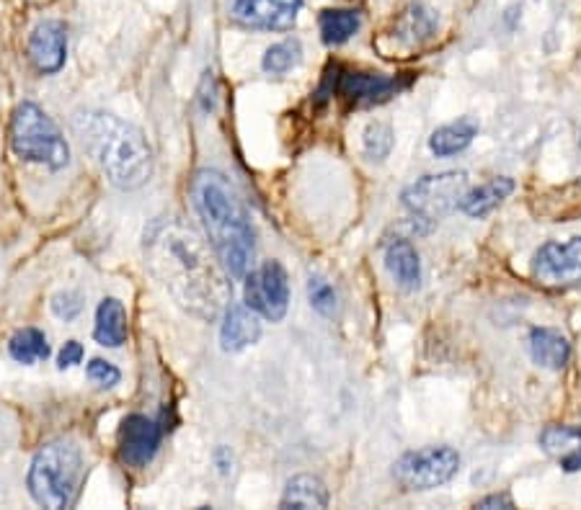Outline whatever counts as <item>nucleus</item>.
<instances>
[{"label": "nucleus", "mask_w": 581, "mask_h": 510, "mask_svg": "<svg viewBox=\"0 0 581 510\" xmlns=\"http://www.w3.org/2000/svg\"><path fill=\"white\" fill-rule=\"evenodd\" d=\"M202 235L164 217L145 233V263L183 313L210 322L231 305V279Z\"/></svg>", "instance_id": "obj_1"}, {"label": "nucleus", "mask_w": 581, "mask_h": 510, "mask_svg": "<svg viewBox=\"0 0 581 510\" xmlns=\"http://www.w3.org/2000/svg\"><path fill=\"white\" fill-rule=\"evenodd\" d=\"M191 204L227 276L244 279L256 256V233L244 199L220 170H197L189 186Z\"/></svg>", "instance_id": "obj_2"}, {"label": "nucleus", "mask_w": 581, "mask_h": 510, "mask_svg": "<svg viewBox=\"0 0 581 510\" xmlns=\"http://www.w3.org/2000/svg\"><path fill=\"white\" fill-rule=\"evenodd\" d=\"M72 129L116 189L135 191L150 181L153 150L143 132L130 122L109 111L83 109L72 116Z\"/></svg>", "instance_id": "obj_3"}, {"label": "nucleus", "mask_w": 581, "mask_h": 510, "mask_svg": "<svg viewBox=\"0 0 581 510\" xmlns=\"http://www.w3.org/2000/svg\"><path fill=\"white\" fill-rule=\"evenodd\" d=\"M80 477H83V456L76 443L53 441L36 451L26 475V487L36 506L63 510L76 500Z\"/></svg>", "instance_id": "obj_4"}, {"label": "nucleus", "mask_w": 581, "mask_h": 510, "mask_svg": "<svg viewBox=\"0 0 581 510\" xmlns=\"http://www.w3.org/2000/svg\"><path fill=\"white\" fill-rule=\"evenodd\" d=\"M11 147L21 160L49 170L70 166V145L60 127L34 101L19 103L11 122Z\"/></svg>", "instance_id": "obj_5"}, {"label": "nucleus", "mask_w": 581, "mask_h": 510, "mask_svg": "<svg viewBox=\"0 0 581 510\" xmlns=\"http://www.w3.org/2000/svg\"><path fill=\"white\" fill-rule=\"evenodd\" d=\"M466 191V170H445V173L424 175V179L411 183L401 194V202L416 222H429V225H434V222L443 219L445 214L458 209Z\"/></svg>", "instance_id": "obj_6"}, {"label": "nucleus", "mask_w": 581, "mask_h": 510, "mask_svg": "<svg viewBox=\"0 0 581 510\" xmlns=\"http://www.w3.org/2000/svg\"><path fill=\"white\" fill-rule=\"evenodd\" d=\"M460 472V454L452 446H426L409 451L393 464V477L403 490L426 492L443 487Z\"/></svg>", "instance_id": "obj_7"}, {"label": "nucleus", "mask_w": 581, "mask_h": 510, "mask_svg": "<svg viewBox=\"0 0 581 510\" xmlns=\"http://www.w3.org/2000/svg\"><path fill=\"white\" fill-rule=\"evenodd\" d=\"M244 302L264 320H284L287 309H290V279H287L284 265L279 261H267L246 273Z\"/></svg>", "instance_id": "obj_8"}, {"label": "nucleus", "mask_w": 581, "mask_h": 510, "mask_svg": "<svg viewBox=\"0 0 581 510\" xmlns=\"http://www.w3.org/2000/svg\"><path fill=\"white\" fill-rule=\"evenodd\" d=\"M437 13L422 3H411L393 19V26L382 36V42H378V47L382 57H411L437 36Z\"/></svg>", "instance_id": "obj_9"}, {"label": "nucleus", "mask_w": 581, "mask_h": 510, "mask_svg": "<svg viewBox=\"0 0 581 510\" xmlns=\"http://www.w3.org/2000/svg\"><path fill=\"white\" fill-rule=\"evenodd\" d=\"M533 273L540 284L569 290L581 284V238L569 242H546L533 258Z\"/></svg>", "instance_id": "obj_10"}, {"label": "nucleus", "mask_w": 581, "mask_h": 510, "mask_svg": "<svg viewBox=\"0 0 581 510\" xmlns=\"http://www.w3.org/2000/svg\"><path fill=\"white\" fill-rule=\"evenodd\" d=\"M303 0H231V16L259 32H290L298 24Z\"/></svg>", "instance_id": "obj_11"}, {"label": "nucleus", "mask_w": 581, "mask_h": 510, "mask_svg": "<svg viewBox=\"0 0 581 510\" xmlns=\"http://www.w3.org/2000/svg\"><path fill=\"white\" fill-rule=\"evenodd\" d=\"M164 428L148 416H127L120 428V460L132 469H143L156 460Z\"/></svg>", "instance_id": "obj_12"}, {"label": "nucleus", "mask_w": 581, "mask_h": 510, "mask_svg": "<svg viewBox=\"0 0 581 510\" xmlns=\"http://www.w3.org/2000/svg\"><path fill=\"white\" fill-rule=\"evenodd\" d=\"M406 86L409 80H401L399 76L393 78V76H380V72L347 70L336 80V93L342 95L349 106L362 109L393 99V95L401 93Z\"/></svg>", "instance_id": "obj_13"}, {"label": "nucleus", "mask_w": 581, "mask_h": 510, "mask_svg": "<svg viewBox=\"0 0 581 510\" xmlns=\"http://www.w3.org/2000/svg\"><path fill=\"white\" fill-rule=\"evenodd\" d=\"M29 60L42 76H55L68 60V29L63 21L47 19L34 26L29 36Z\"/></svg>", "instance_id": "obj_14"}, {"label": "nucleus", "mask_w": 581, "mask_h": 510, "mask_svg": "<svg viewBox=\"0 0 581 510\" xmlns=\"http://www.w3.org/2000/svg\"><path fill=\"white\" fill-rule=\"evenodd\" d=\"M261 338L259 315L246 305H227L220 325V349L225 353H238L254 345Z\"/></svg>", "instance_id": "obj_15"}, {"label": "nucleus", "mask_w": 581, "mask_h": 510, "mask_svg": "<svg viewBox=\"0 0 581 510\" xmlns=\"http://www.w3.org/2000/svg\"><path fill=\"white\" fill-rule=\"evenodd\" d=\"M527 343H529V356H533V361L540 369L558 372V369H563L566 364H569L571 343L561 330L535 328L533 332H529Z\"/></svg>", "instance_id": "obj_16"}, {"label": "nucleus", "mask_w": 581, "mask_h": 510, "mask_svg": "<svg viewBox=\"0 0 581 510\" xmlns=\"http://www.w3.org/2000/svg\"><path fill=\"white\" fill-rule=\"evenodd\" d=\"M540 443L563 472L581 469V426H548Z\"/></svg>", "instance_id": "obj_17"}, {"label": "nucleus", "mask_w": 581, "mask_h": 510, "mask_svg": "<svg viewBox=\"0 0 581 510\" xmlns=\"http://www.w3.org/2000/svg\"><path fill=\"white\" fill-rule=\"evenodd\" d=\"M478 122L473 116H460L450 124H443L432 132L429 137V150L434 158H452L462 150H468L473 145V139L478 137Z\"/></svg>", "instance_id": "obj_18"}, {"label": "nucleus", "mask_w": 581, "mask_h": 510, "mask_svg": "<svg viewBox=\"0 0 581 510\" xmlns=\"http://www.w3.org/2000/svg\"><path fill=\"white\" fill-rule=\"evenodd\" d=\"M512 191H514V181L506 179V175H499V179L481 183L478 189L466 191V196H462L458 209L466 214V217L483 219L487 214L494 212L499 204H504L506 199L512 196Z\"/></svg>", "instance_id": "obj_19"}, {"label": "nucleus", "mask_w": 581, "mask_h": 510, "mask_svg": "<svg viewBox=\"0 0 581 510\" xmlns=\"http://www.w3.org/2000/svg\"><path fill=\"white\" fill-rule=\"evenodd\" d=\"M93 338L96 343L107 345V349H120L127 340V309H124L120 299H101L99 309H96Z\"/></svg>", "instance_id": "obj_20"}, {"label": "nucleus", "mask_w": 581, "mask_h": 510, "mask_svg": "<svg viewBox=\"0 0 581 510\" xmlns=\"http://www.w3.org/2000/svg\"><path fill=\"white\" fill-rule=\"evenodd\" d=\"M386 269L401 290L414 292L422 284V261L409 240H393L386 248Z\"/></svg>", "instance_id": "obj_21"}, {"label": "nucleus", "mask_w": 581, "mask_h": 510, "mask_svg": "<svg viewBox=\"0 0 581 510\" xmlns=\"http://www.w3.org/2000/svg\"><path fill=\"white\" fill-rule=\"evenodd\" d=\"M282 508H328V487L321 477L315 475H298L292 477L284 487Z\"/></svg>", "instance_id": "obj_22"}, {"label": "nucleus", "mask_w": 581, "mask_h": 510, "mask_svg": "<svg viewBox=\"0 0 581 510\" xmlns=\"http://www.w3.org/2000/svg\"><path fill=\"white\" fill-rule=\"evenodd\" d=\"M321 39L328 47H342L362 29V13L355 9H326L319 16Z\"/></svg>", "instance_id": "obj_23"}, {"label": "nucleus", "mask_w": 581, "mask_h": 510, "mask_svg": "<svg viewBox=\"0 0 581 510\" xmlns=\"http://www.w3.org/2000/svg\"><path fill=\"white\" fill-rule=\"evenodd\" d=\"M9 353L19 364H36V361H47L49 349L47 336L36 328H24L19 332H13V338L9 340Z\"/></svg>", "instance_id": "obj_24"}, {"label": "nucleus", "mask_w": 581, "mask_h": 510, "mask_svg": "<svg viewBox=\"0 0 581 510\" xmlns=\"http://www.w3.org/2000/svg\"><path fill=\"white\" fill-rule=\"evenodd\" d=\"M300 60H303V44L298 39H284L271 44V47L264 52L261 68L264 72H269V76H284V72L298 68Z\"/></svg>", "instance_id": "obj_25"}, {"label": "nucleus", "mask_w": 581, "mask_h": 510, "mask_svg": "<svg viewBox=\"0 0 581 510\" xmlns=\"http://www.w3.org/2000/svg\"><path fill=\"white\" fill-rule=\"evenodd\" d=\"M393 129L391 124L386 122H370L365 127V135H362V147H365V155L370 160H378L382 162L391 155L393 150Z\"/></svg>", "instance_id": "obj_26"}, {"label": "nucleus", "mask_w": 581, "mask_h": 510, "mask_svg": "<svg viewBox=\"0 0 581 510\" xmlns=\"http://www.w3.org/2000/svg\"><path fill=\"white\" fill-rule=\"evenodd\" d=\"M308 299H311V307L315 309V313L334 315L336 290L323 276H313L311 281H308Z\"/></svg>", "instance_id": "obj_27"}, {"label": "nucleus", "mask_w": 581, "mask_h": 510, "mask_svg": "<svg viewBox=\"0 0 581 510\" xmlns=\"http://www.w3.org/2000/svg\"><path fill=\"white\" fill-rule=\"evenodd\" d=\"M49 307H53V315L57 320L70 322L83 313V299H80V294L76 292H57L53 302H49Z\"/></svg>", "instance_id": "obj_28"}, {"label": "nucleus", "mask_w": 581, "mask_h": 510, "mask_svg": "<svg viewBox=\"0 0 581 510\" xmlns=\"http://www.w3.org/2000/svg\"><path fill=\"white\" fill-rule=\"evenodd\" d=\"M86 374H88V379L99 384V387H114V384H120L122 379L120 369H116L112 361H104V359H93L91 364L86 366Z\"/></svg>", "instance_id": "obj_29"}, {"label": "nucleus", "mask_w": 581, "mask_h": 510, "mask_svg": "<svg viewBox=\"0 0 581 510\" xmlns=\"http://www.w3.org/2000/svg\"><path fill=\"white\" fill-rule=\"evenodd\" d=\"M80 361H83V345H80L78 340H68V343L63 345L60 356H57V366L65 372V369H72L76 364H80Z\"/></svg>", "instance_id": "obj_30"}, {"label": "nucleus", "mask_w": 581, "mask_h": 510, "mask_svg": "<svg viewBox=\"0 0 581 510\" xmlns=\"http://www.w3.org/2000/svg\"><path fill=\"white\" fill-rule=\"evenodd\" d=\"M476 508H481V510H512L514 500L506 492H494V495H489V498L478 500Z\"/></svg>", "instance_id": "obj_31"}, {"label": "nucleus", "mask_w": 581, "mask_h": 510, "mask_svg": "<svg viewBox=\"0 0 581 510\" xmlns=\"http://www.w3.org/2000/svg\"><path fill=\"white\" fill-rule=\"evenodd\" d=\"M579 145H581V132H579Z\"/></svg>", "instance_id": "obj_32"}]
</instances>
